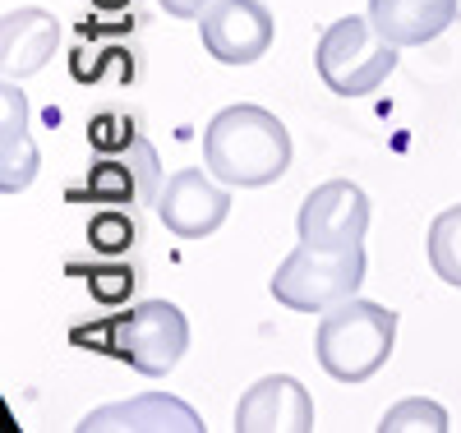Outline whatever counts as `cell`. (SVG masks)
Returning a JSON list of instances; mask_svg holds the SVG:
<instances>
[{"label": "cell", "instance_id": "6da1fadb", "mask_svg": "<svg viewBox=\"0 0 461 433\" xmlns=\"http://www.w3.org/2000/svg\"><path fill=\"white\" fill-rule=\"evenodd\" d=\"M203 167L221 185H273L291 167V134L263 106H226L203 130Z\"/></svg>", "mask_w": 461, "mask_h": 433}, {"label": "cell", "instance_id": "7a4b0ae2", "mask_svg": "<svg viewBox=\"0 0 461 433\" xmlns=\"http://www.w3.org/2000/svg\"><path fill=\"white\" fill-rule=\"evenodd\" d=\"M393 341H397V313L374 304V300H356V295L323 309L319 332H314L319 365L337 383L374 378L383 365H388Z\"/></svg>", "mask_w": 461, "mask_h": 433}, {"label": "cell", "instance_id": "3957f363", "mask_svg": "<svg viewBox=\"0 0 461 433\" xmlns=\"http://www.w3.org/2000/svg\"><path fill=\"white\" fill-rule=\"evenodd\" d=\"M314 65H319V78L337 97H369L397 69V42H388L374 28V19L346 14V19L323 28Z\"/></svg>", "mask_w": 461, "mask_h": 433}, {"label": "cell", "instance_id": "277c9868", "mask_svg": "<svg viewBox=\"0 0 461 433\" xmlns=\"http://www.w3.org/2000/svg\"><path fill=\"white\" fill-rule=\"evenodd\" d=\"M365 282V249L341 245V249H319V245H295L286 263L273 277V300L295 309V313H323L341 300H351Z\"/></svg>", "mask_w": 461, "mask_h": 433}, {"label": "cell", "instance_id": "5b68a950", "mask_svg": "<svg viewBox=\"0 0 461 433\" xmlns=\"http://www.w3.org/2000/svg\"><path fill=\"white\" fill-rule=\"evenodd\" d=\"M106 350L143 378H167L189 350V323L171 300H148L106 328Z\"/></svg>", "mask_w": 461, "mask_h": 433}, {"label": "cell", "instance_id": "8992f818", "mask_svg": "<svg viewBox=\"0 0 461 433\" xmlns=\"http://www.w3.org/2000/svg\"><path fill=\"white\" fill-rule=\"evenodd\" d=\"M203 47L221 65H254L273 47V10L258 0H212L199 19Z\"/></svg>", "mask_w": 461, "mask_h": 433}, {"label": "cell", "instance_id": "52a82bcc", "mask_svg": "<svg viewBox=\"0 0 461 433\" xmlns=\"http://www.w3.org/2000/svg\"><path fill=\"white\" fill-rule=\"evenodd\" d=\"M300 245H319V249H341V245H360L369 230V199L365 189L351 180H328L319 185L310 199L300 203Z\"/></svg>", "mask_w": 461, "mask_h": 433}, {"label": "cell", "instance_id": "ba28073f", "mask_svg": "<svg viewBox=\"0 0 461 433\" xmlns=\"http://www.w3.org/2000/svg\"><path fill=\"white\" fill-rule=\"evenodd\" d=\"M208 176L199 167H185L158 194V217L171 235H180V240H203V235H212L230 212V194L221 185H212Z\"/></svg>", "mask_w": 461, "mask_h": 433}, {"label": "cell", "instance_id": "9c48e42d", "mask_svg": "<svg viewBox=\"0 0 461 433\" xmlns=\"http://www.w3.org/2000/svg\"><path fill=\"white\" fill-rule=\"evenodd\" d=\"M236 428L240 433H310L314 401L291 374H267L240 397Z\"/></svg>", "mask_w": 461, "mask_h": 433}, {"label": "cell", "instance_id": "30bf717a", "mask_svg": "<svg viewBox=\"0 0 461 433\" xmlns=\"http://www.w3.org/2000/svg\"><path fill=\"white\" fill-rule=\"evenodd\" d=\"M56 19L47 10H10L5 19H0V69H5V78H28L37 74L51 56H56Z\"/></svg>", "mask_w": 461, "mask_h": 433}, {"label": "cell", "instance_id": "8fae6325", "mask_svg": "<svg viewBox=\"0 0 461 433\" xmlns=\"http://www.w3.org/2000/svg\"><path fill=\"white\" fill-rule=\"evenodd\" d=\"M369 19L397 47H425L452 28L456 0H369Z\"/></svg>", "mask_w": 461, "mask_h": 433}, {"label": "cell", "instance_id": "7c38bea8", "mask_svg": "<svg viewBox=\"0 0 461 433\" xmlns=\"http://www.w3.org/2000/svg\"><path fill=\"white\" fill-rule=\"evenodd\" d=\"M79 428H84V433H102V428H185V433H199L203 419L189 410L185 401H171V397H139V401H125V406L93 410Z\"/></svg>", "mask_w": 461, "mask_h": 433}, {"label": "cell", "instance_id": "4fadbf2b", "mask_svg": "<svg viewBox=\"0 0 461 433\" xmlns=\"http://www.w3.org/2000/svg\"><path fill=\"white\" fill-rule=\"evenodd\" d=\"M158 167V157H152V148L143 143V157H139V167H121V162H97L88 171V194L97 203H130V199H152L158 203V194H152V171Z\"/></svg>", "mask_w": 461, "mask_h": 433}, {"label": "cell", "instance_id": "5bb4252c", "mask_svg": "<svg viewBox=\"0 0 461 433\" xmlns=\"http://www.w3.org/2000/svg\"><path fill=\"white\" fill-rule=\"evenodd\" d=\"M23 115H28V106H23V93L14 88V78H5V189L14 194V189H23L28 180H32V171H37V152H32V143H28V134H23Z\"/></svg>", "mask_w": 461, "mask_h": 433}, {"label": "cell", "instance_id": "9a60e30c", "mask_svg": "<svg viewBox=\"0 0 461 433\" xmlns=\"http://www.w3.org/2000/svg\"><path fill=\"white\" fill-rule=\"evenodd\" d=\"M429 263L447 286L461 291V203L434 217V226H429Z\"/></svg>", "mask_w": 461, "mask_h": 433}, {"label": "cell", "instance_id": "2e32d148", "mask_svg": "<svg viewBox=\"0 0 461 433\" xmlns=\"http://www.w3.org/2000/svg\"><path fill=\"white\" fill-rule=\"evenodd\" d=\"M378 428H383V433H402V428H429V433H443V428H447V410L434 406V401L411 397V401H402V406H393L388 415H383Z\"/></svg>", "mask_w": 461, "mask_h": 433}, {"label": "cell", "instance_id": "e0dca14e", "mask_svg": "<svg viewBox=\"0 0 461 433\" xmlns=\"http://www.w3.org/2000/svg\"><path fill=\"white\" fill-rule=\"evenodd\" d=\"M88 245L93 249H102V254H121V249H130L134 245V221L125 217V212H97L93 221H88Z\"/></svg>", "mask_w": 461, "mask_h": 433}, {"label": "cell", "instance_id": "ac0fdd59", "mask_svg": "<svg viewBox=\"0 0 461 433\" xmlns=\"http://www.w3.org/2000/svg\"><path fill=\"white\" fill-rule=\"evenodd\" d=\"M88 291L102 304H121L134 291V272L130 267H97V272H88Z\"/></svg>", "mask_w": 461, "mask_h": 433}, {"label": "cell", "instance_id": "d6986e66", "mask_svg": "<svg viewBox=\"0 0 461 433\" xmlns=\"http://www.w3.org/2000/svg\"><path fill=\"white\" fill-rule=\"evenodd\" d=\"M88 139H93V148H134L139 143L134 125L125 121V115H111V111L88 125Z\"/></svg>", "mask_w": 461, "mask_h": 433}, {"label": "cell", "instance_id": "ffe728a7", "mask_svg": "<svg viewBox=\"0 0 461 433\" xmlns=\"http://www.w3.org/2000/svg\"><path fill=\"white\" fill-rule=\"evenodd\" d=\"M158 5L171 14V19H203V10L212 0H158Z\"/></svg>", "mask_w": 461, "mask_h": 433}, {"label": "cell", "instance_id": "44dd1931", "mask_svg": "<svg viewBox=\"0 0 461 433\" xmlns=\"http://www.w3.org/2000/svg\"><path fill=\"white\" fill-rule=\"evenodd\" d=\"M97 10H121V5H130V0H93Z\"/></svg>", "mask_w": 461, "mask_h": 433}]
</instances>
